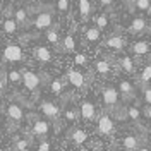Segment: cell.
Returning <instances> with one entry per match:
<instances>
[{
    "label": "cell",
    "mask_w": 151,
    "mask_h": 151,
    "mask_svg": "<svg viewBox=\"0 0 151 151\" xmlns=\"http://www.w3.org/2000/svg\"><path fill=\"white\" fill-rule=\"evenodd\" d=\"M94 69H96L98 74H101V76H108L110 72H112V65H110V62L105 60V58H98L96 64H94Z\"/></svg>",
    "instance_id": "cell-22"
},
{
    "label": "cell",
    "mask_w": 151,
    "mask_h": 151,
    "mask_svg": "<svg viewBox=\"0 0 151 151\" xmlns=\"http://www.w3.org/2000/svg\"><path fill=\"white\" fill-rule=\"evenodd\" d=\"M14 21L19 24V28L22 26V28H26L31 24V17H29V12L28 9H24V7H17V9H14Z\"/></svg>",
    "instance_id": "cell-10"
},
{
    "label": "cell",
    "mask_w": 151,
    "mask_h": 151,
    "mask_svg": "<svg viewBox=\"0 0 151 151\" xmlns=\"http://www.w3.org/2000/svg\"><path fill=\"white\" fill-rule=\"evenodd\" d=\"M55 24L53 21V10H45V12H38L36 17L33 19V26L38 29V31H45V29H50Z\"/></svg>",
    "instance_id": "cell-4"
},
{
    "label": "cell",
    "mask_w": 151,
    "mask_h": 151,
    "mask_svg": "<svg viewBox=\"0 0 151 151\" xmlns=\"http://www.w3.org/2000/svg\"><path fill=\"white\" fill-rule=\"evenodd\" d=\"M84 38H86L88 43H98V41L101 40V31L96 28V26H93V28H86Z\"/></svg>",
    "instance_id": "cell-21"
},
{
    "label": "cell",
    "mask_w": 151,
    "mask_h": 151,
    "mask_svg": "<svg viewBox=\"0 0 151 151\" xmlns=\"http://www.w3.org/2000/svg\"><path fill=\"white\" fill-rule=\"evenodd\" d=\"M35 57H36V60H40L41 64L52 62V52H50L48 47H36L35 48Z\"/></svg>",
    "instance_id": "cell-20"
},
{
    "label": "cell",
    "mask_w": 151,
    "mask_h": 151,
    "mask_svg": "<svg viewBox=\"0 0 151 151\" xmlns=\"http://www.w3.org/2000/svg\"><path fill=\"white\" fill-rule=\"evenodd\" d=\"M40 110H41V113L45 115V120L53 122V124H58L60 112H58V106H57L53 101H50V100H43V101L40 103Z\"/></svg>",
    "instance_id": "cell-5"
},
{
    "label": "cell",
    "mask_w": 151,
    "mask_h": 151,
    "mask_svg": "<svg viewBox=\"0 0 151 151\" xmlns=\"http://www.w3.org/2000/svg\"><path fill=\"white\" fill-rule=\"evenodd\" d=\"M136 151H151V150H150V148H146V146H141L139 150H136Z\"/></svg>",
    "instance_id": "cell-40"
},
{
    "label": "cell",
    "mask_w": 151,
    "mask_h": 151,
    "mask_svg": "<svg viewBox=\"0 0 151 151\" xmlns=\"http://www.w3.org/2000/svg\"><path fill=\"white\" fill-rule=\"evenodd\" d=\"M132 52H134L136 55H146V53L150 52V45H148L146 41H137V43L132 45Z\"/></svg>",
    "instance_id": "cell-27"
},
{
    "label": "cell",
    "mask_w": 151,
    "mask_h": 151,
    "mask_svg": "<svg viewBox=\"0 0 151 151\" xmlns=\"http://www.w3.org/2000/svg\"><path fill=\"white\" fill-rule=\"evenodd\" d=\"M64 115H65V119L69 120V122H74L76 119H77V112H76L74 108H67Z\"/></svg>",
    "instance_id": "cell-34"
},
{
    "label": "cell",
    "mask_w": 151,
    "mask_h": 151,
    "mask_svg": "<svg viewBox=\"0 0 151 151\" xmlns=\"http://www.w3.org/2000/svg\"><path fill=\"white\" fill-rule=\"evenodd\" d=\"M150 81H151V64H148V65L141 70V76H139V84L146 86Z\"/></svg>",
    "instance_id": "cell-29"
},
{
    "label": "cell",
    "mask_w": 151,
    "mask_h": 151,
    "mask_svg": "<svg viewBox=\"0 0 151 151\" xmlns=\"http://www.w3.org/2000/svg\"><path fill=\"white\" fill-rule=\"evenodd\" d=\"M142 98L148 106H151V86H144V91H142Z\"/></svg>",
    "instance_id": "cell-33"
},
{
    "label": "cell",
    "mask_w": 151,
    "mask_h": 151,
    "mask_svg": "<svg viewBox=\"0 0 151 151\" xmlns=\"http://www.w3.org/2000/svg\"><path fill=\"white\" fill-rule=\"evenodd\" d=\"M94 24H96V28L100 29V31L106 29V26H108V16L106 14H98L94 17Z\"/></svg>",
    "instance_id": "cell-30"
},
{
    "label": "cell",
    "mask_w": 151,
    "mask_h": 151,
    "mask_svg": "<svg viewBox=\"0 0 151 151\" xmlns=\"http://www.w3.org/2000/svg\"><path fill=\"white\" fill-rule=\"evenodd\" d=\"M5 115L9 119V122L19 124L24 120V110L19 103H9V106L5 108Z\"/></svg>",
    "instance_id": "cell-8"
},
{
    "label": "cell",
    "mask_w": 151,
    "mask_h": 151,
    "mask_svg": "<svg viewBox=\"0 0 151 151\" xmlns=\"http://www.w3.org/2000/svg\"><path fill=\"white\" fill-rule=\"evenodd\" d=\"M50 148H52V146H50V142L45 139V141H40V144H38V150H36V151H50Z\"/></svg>",
    "instance_id": "cell-36"
},
{
    "label": "cell",
    "mask_w": 151,
    "mask_h": 151,
    "mask_svg": "<svg viewBox=\"0 0 151 151\" xmlns=\"http://www.w3.org/2000/svg\"><path fill=\"white\" fill-rule=\"evenodd\" d=\"M2 57H4L5 62L16 64V62H22L24 53H22V48L19 47L17 43H7L2 50Z\"/></svg>",
    "instance_id": "cell-3"
},
{
    "label": "cell",
    "mask_w": 151,
    "mask_h": 151,
    "mask_svg": "<svg viewBox=\"0 0 151 151\" xmlns=\"http://www.w3.org/2000/svg\"><path fill=\"white\" fill-rule=\"evenodd\" d=\"M21 74H22V84L24 88L31 91V93L36 94L40 91V88L43 84V81L47 79V76L43 77L41 74H36V72H33V70H28V69H24V70H21Z\"/></svg>",
    "instance_id": "cell-1"
},
{
    "label": "cell",
    "mask_w": 151,
    "mask_h": 151,
    "mask_svg": "<svg viewBox=\"0 0 151 151\" xmlns=\"http://www.w3.org/2000/svg\"><path fill=\"white\" fill-rule=\"evenodd\" d=\"M21 81H22V74L19 72L17 69L9 70V74H7V83H9L10 86H17Z\"/></svg>",
    "instance_id": "cell-25"
},
{
    "label": "cell",
    "mask_w": 151,
    "mask_h": 151,
    "mask_svg": "<svg viewBox=\"0 0 151 151\" xmlns=\"http://www.w3.org/2000/svg\"><path fill=\"white\" fill-rule=\"evenodd\" d=\"M60 14H67L69 12V0H57V7H55Z\"/></svg>",
    "instance_id": "cell-32"
},
{
    "label": "cell",
    "mask_w": 151,
    "mask_h": 151,
    "mask_svg": "<svg viewBox=\"0 0 151 151\" xmlns=\"http://www.w3.org/2000/svg\"><path fill=\"white\" fill-rule=\"evenodd\" d=\"M98 4H100L101 7H105V9H108V7H112L113 0H98Z\"/></svg>",
    "instance_id": "cell-38"
},
{
    "label": "cell",
    "mask_w": 151,
    "mask_h": 151,
    "mask_svg": "<svg viewBox=\"0 0 151 151\" xmlns=\"http://www.w3.org/2000/svg\"><path fill=\"white\" fill-rule=\"evenodd\" d=\"M122 142H124V148L127 151H136V150L141 148V139H139V136H134V134L125 136Z\"/></svg>",
    "instance_id": "cell-17"
},
{
    "label": "cell",
    "mask_w": 151,
    "mask_h": 151,
    "mask_svg": "<svg viewBox=\"0 0 151 151\" xmlns=\"http://www.w3.org/2000/svg\"><path fill=\"white\" fill-rule=\"evenodd\" d=\"M119 91H120V94H122V98L125 101L134 98V86H132L129 81H125V79H122V81L119 83Z\"/></svg>",
    "instance_id": "cell-19"
},
{
    "label": "cell",
    "mask_w": 151,
    "mask_h": 151,
    "mask_svg": "<svg viewBox=\"0 0 151 151\" xmlns=\"http://www.w3.org/2000/svg\"><path fill=\"white\" fill-rule=\"evenodd\" d=\"M77 4H79V16H81V21L86 22L89 16H91V12H93V5H91V2L89 0H77Z\"/></svg>",
    "instance_id": "cell-16"
},
{
    "label": "cell",
    "mask_w": 151,
    "mask_h": 151,
    "mask_svg": "<svg viewBox=\"0 0 151 151\" xmlns=\"http://www.w3.org/2000/svg\"><path fill=\"white\" fill-rule=\"evenodd\" d=\"M60 48H62V52H74L76 41L72 38V35H65V38L60 41Z\"/></svg>",
    "instance_id": "cell-23"
},
{
    "label": "cell",
    "mask_w": 151,
    "mask_h": 151,
    "mask_svg": "<svg viewBox=\"0 0 151 151\" xmlns=\"http://www.w3.org/2000/svg\"><path fill=\"white\" fill-rule=\"evenodd\" d=\"M31 132L36 136V137H40L41 141H45L47 139V136L50 134V122L48 120H45V119H35L33 120V125H31Z\"/></svg>",
    "instance_id": "cell-6"
},
{
    "label": "cell",
    "mask_w": 151,
    "mask_h": 151,
    "mask_svg": "<svg viewBox=\"0 0 151 151\" xmlns=\"http://www.w3.org/2000/svg\"><path fill=\"white\" fill-rule=\"evenodd\" d=\"M21 0H10V4H19Z\"/></svg>",
    "instance_id": "cell-41"
},
{
    "label": "cell",
    "mask_w": 151,
    "mask_h": 151,
    "mask_svg": "<svg viewBox=\"0 0 151 151\" xmlns=\"http://www.w3.org/2000/svg\"><path fill=\"white\" fill-rule=\"evenodd\" d=\"M127 117L131 120H134L136 124H139V120H141V110H139V106L137 105H131L127 108Z\"/></svg>",
    "instance_id": "cell-28"
},
{
    "label": "cell",
    "mask_w": 151,
    "mask_h": 151,
    "mask_svg": "<svg viewBox=\"0 0 151 151\" xmlns=\"http://www.w3.org/2000/svg\"><path fill=\"white\" fill-rule=\"evenodd\" d=\"M105 47L113 48V50H124L125 47V40H124L120 35H110L105 41Z\"/></svg>",
    "instance_id": "cell-14"
},
{
    "label": "cell",
    "mask_w": 151,
    "mask_h": 151,
    "mask_svg": "<svg viewBox=\"0 0 151 151\" xmlns=\"http://www.w3.org/2000/svg\"><path fill=\"white\" fill-rule=\"evenodd\" d=\"M101 98H103V103L108 112H117L119 110V106H120V94H119L117 88L105 86L101 89Z\"/></svg>",
    "instance_id": "cell-2"
},
{
    "label": "cell",
    "mask_w": 151,
    "mask_h": 151,
    "mask_svg": "<svg viewBox=\"0 0 151 151\" xmlns=\"http://www.w3.org/2000/svg\"><path fill=\"white\" fill-rule=\"evenodd\" d=\"M5 84H7V74L2 76V72H0V94L5 93Z\"/></svg>",
    "instance_id": "cell-35"
},
{
    "label": "cell",
    "mask_w": 151,
    "mask_h": 151,
    "mask_svg": "<svg viewBox=\"0 0 151 151\" xmlns=\"http://www.w3.org/2000/svg\"><path fill=\"white\" fill-rule=\"evenodd\" d=\"M148 29V24H146V19L144 17H134L131 21V26H129V31L132 35H141Z\"/></svg>",
    "instance_id": "cell-13"
},
{
    "label": "cell",
    "mask_w": 151,
    "mask_h": 151,
    "mask_svg": "<svg viewBox=\"0 0 151 151\" xmlns=\"http://www.w3.org/2000/svg\"><path fill=\"white\" fill-rule=\"evenodd\" d=\"M119 65L122 69L124 72H134V60H132L131 57H122L120 60H119Z\"/></svg>",
    "instance_id": "cell-26"
},
{
    "label": "cell",
    "mask_w": 151,
    "mask_h": 151,
    "mask_svg": "<svg viewBox=\"0 0 151 151\" xmlns=\"http://www.w3.org/2000/svg\"><path fill=\"white\" fill-rule=\"evenodd\" d=\"M45 38H47L48 43H52L57 50H62V48H60V38H58V24H53L50 29H47Z\"/></svg>",
    "instance_id": "cell-12"
},
{
    "label": "cell",
    "mask_w": 151,
    "mask_h": 151,
    "mask_svg": "<svg viewBox=\"0 0 151 151\" xmlns=\"http://www.w3.org/2000/svg\"><path fill=\"white\" fill-rule=\"evenodd\" d=\"M0 129H2V119H0Z\"/></svg>",
    "instance_id": "cell-42"
},
{
    "label": "cell",
    "mask_w": 151,
    "mask_h": 151,
    "mask_svg": "<svg viewBox=\"0 0 151 151\" xmlns=\"http://www.w3.org/2000/svg\"><path fill=\"white\" fill-rule=\"evenodd\" d=\"M67 137L70 139V141L74 142V144H83V142H86V139H88V134H86L84 129H72V131H69V134H67Z\"/></svg>",
    "instance_id": "cell-15"
},
{
    "label": "cell",
    "mask_w": 151,
    "mask_h": 151,
    "mask_svg": "<svg viewBox=\"0 0 151 151\" xmlns=\"http://www.w3.org/2000/svg\"><path fill=\"white\" fill-rule=\"evenodd\" d=\"M0 142H2V136H0Z\"/></svg>",
    "instance_id": "cell-43"
},
{
    "label": "cell",
    "mask_w": 151,
    "mask_h": 151,
    "mask_svg": "<svg viewBox=\"0 0 151 151\" xmlns=\"http://www.w3.org/2000/svg\"><path fill=\"white\" fill-rule=\"evenodd\" d=\"M142 112H144V115H146V117H148V119H150V120H151V106H148V105H146Z\"/></svg>",
    "instance_id": "cell-39"
},
{
    "label": "cell",
    "mask_w": 151,
    "mask_h": 151,
    "mask_svg": "<svg viewBox=\"0 0 151 151\" xmlns=\"http://www.w3.org/2000/svg\"><path fill=\"white\" fill-rule=\"evenodd\" d=\"M2 31L5 35H17L19 24L14 21V17H5L2 19Z\"/></svg>",
    "instance_id": "cell-18"
},
{
    "label": "cell",
    "mask_w": 151,
    "mask_h": 151,
    "mask_svg": "<svg viewBox=\"0 0 151 151\" xmlns=\"http://www.w3.org/2000/svg\"><path fill=\"white\" fill-rule=\"evenodd\" d=\"M67 79H69V83L74 86V88H84V83H86L84 74L79 72V70H76V69H69Z\"/></svg>",
    "instance_id": "cell-11"
},
{
    "label": "cell",
    "mask_w": 151,
    "mask_h": 151,
    "mask_svg": "<svg viewBox=\"0 0 151 151\" xmlns=\"http://www.w3.org/2000/svg\"><path fill=\"white\" fill-rule=\"evenodd\" d=\"M86 60H88V58H86V55H83V53H77V55H76V64H77V65H86Z\"/></svg>",
    "instance_id": "cell-37"
},
{
    "label": "cell",
    "mask_w": 151,
    "mask_h": 151,
    "mask_svg": "<svg viewBox=\"0 0 151 151\" xmlns=\"http://www.w3.org/2000/svg\"><path fill=\"white\" fill-rule=\"evenodd\" d=\"M113 129H115V125H113V120H112V117H110L108 113H103V115L98 117L96 132H98L100 136H108V134L113 132Z\"/></svg>",
    "instance_id": "cell-7"
},
{
    "label": "cell",
    "mask_w": 151,
    "mask_h": 151,
    "mask_svg": "<svg viewBox=\"0 0 151 151\" xmlns=\"http://www.w3.org/2000/svg\"><path fill=\"white\" fill-rule=\"evenodd\" d=\"M50 89H52L53 94H62V91H64V83L58 81V79H53V81L50 83Z\"/></svg>",
    "instance_id": "cell-31"
},
{
    "label": "cell",
    "mask_w": 151,
    "mask_h": 151,
    "mask_svg": "<svg viewBox=\"0 0 151 151\" xmlns=\"http://www.w3.org/2000/svg\"><path fill=\"white\" fill-rule=\"evenodd\" d=\"M81 117L88 120V122H91L94 120V117H96V106H94L93 101H89V100H84V101H81Z\"/></svg>",
    "instance_id": "cell-9"
},
{
    "label": "cell",
    "mask_w": 151,
    "mask_h": 151,
    "mask_svg": "<svg viewBox=\"0 0 151 151\" xmlns=\"http://www.w3.org/2000/svg\"><path fill=\"white\" fill-rule=\"evenodd\" d=\"M129 5H134L132 9L142 10V12H150L151 10V2L150 0H132V2H129Z\"/></svg>",
    "instance_id": "cell-24"
}]
</instances>
